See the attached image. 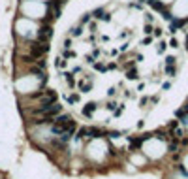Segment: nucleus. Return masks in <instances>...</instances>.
Returning a JSON list of instances; mask_svg holds the SVG:
<instances>
[{"mask_svg": "<svg viewBox=\"0 0 188 179\" xmlns=\"http://www.w3.org/2000/svg\"><path fill=\"white\" fill-rule=\"evenodd\" d=\"M45 53H47V43H45V42H34V43H30V55H28V57L32 59V60L42 59Z\"/></svg>", "mask_w": 188, "mask_h": 179, "instance_id": "obj_1", "label": "nucleus"}, {"mask_svg": "<svg viewBox=\"0 0 188 179\" xmlns=\"http://www.w3.org/2000/svg\"><path fill=\"white\" fill-rule=\"evenodd\" d=\"M104 132H102L100 128H94V126H83V128H79V138L81 140H90V138H98L102 136Z\"/></svg>", "mask_w": 188, "mask_h": 179, "instance_id": "obj_2", "label": "nucleus"}, {"mask_svg": "<svg viewBox=\"0 0 188 179\" xmlns=\"http://www.w3.org/2000/svg\"><path fill=\"white\" fill-rule=\"evenodd\" d=\"M92 85H94V81H92V78H89V75H81V78L77 79V83H75V87H77L81 93L92 91Z\"/></svg>", "mask_w": 188, "mask_h": 179, "instance_id": "obj_3", "label": "nucleus"}, {"mask_svg": "<svg viewBox=\"0 0 188 179\" xmlns=\"http://www.w3.org/2000/svg\"><path fill=\"white\" fill-rule=\"evenodd\" d=\"M42 102H40V106H49V104H55L57 102V93L55 91H51V89H43V93H42Z\"/></svg>", "mask_w": 188, "mask_h": 179, "instance_id": "obj_4", "label": "nucleus"}, {"mask_svg": "<svg viewBox=\"0 0 188 179\" xmlns=\"http://www.w3.org/2000/svg\"><path fill=\"white\" fill-rule=\"evenodd\" d=\"M53 36V28H51V25H45L38 30V42H45L47 43V40Z\"/></svg>", "mask_w": 188, "mask_h": 179, "instance_id": "obj_5", "label": "nucleus"}, {"mask_svg": "<svg viewBox=\"0 0 188 179\" xmlns=\"http://www.w3.org/2000/svg\"><path fill=\"white\" fill-rule=\"evenodd\" d=\"M47 13H49L51 19H57L58 17V13H60V2H58V0H51V2H49Z\"/></svg>", "mask_w": 188, "mask_h": 179, "instance_id": "obj_6", "label": "nucleus"}, {"mask_svg": "<svg viewBox=\"0 0 188 179\" xmlns=\"http://www.w3.org/2000/svg\"><path fill=\"white\" fill-rule=\"evenodd\" d=\"M90 15H94V17H98V19H102V21H109V13L107 12H105V9L104 8H100V9H94V12L92 13H90Z\"/></svg>", "mask_w": 188, "mask_h": 179, "instance_id": "obj_7", "label": "nucleus"}, {"mask_svg": "<svg viewBox=\"0 0 188 179\" xmlns=\"http://www.w3.org/2000/svg\"><path fill=\"white\" fill-rule=\"evenodd\" d=\"M62 78L66 79V83L72 87V89L75 87V83H77V79H75V75L72 74V72H64V74H62Z\"/></svg>", "mask_w": 188, "mask_h": 179, "instance_id": "obj_8", "label": "nucleus"}, {"mask_svg": "<svg viewBox=\"0 0 188 179\" xmlns=\"http://www.w3.org/2000/svg\"><path fill=\"white\" fill-rule=\"evenodd\" d=\"M81 111H83V115H85V117H90V115H92L94 111H96V104H94V102H89V104L85 106Z\"/></svg>", "mask_w": 188, "mask_h": 179, "instance_id": "obj_9", "label": "nucleus"}, {"mask_svg": "<svg viewBox=\"0 0 188 179\" xmlns=\"http://www.w3.org/2000/svg\"><path fill=\"white\" fill-rule=\"evenodd\" d=\"M66 100L70 102V104H79V100H81V96L77 93H72V94H66Z\"/></svg>", "mask_w": 188, "mask_h": 179, "instance_id": "obj_10", "label": "nucleus"}, {"mask_svg": "<svg viewBox=\"0 0 188 179\" xmlns=\"http://www.w3.org/2000/svg\"><path fill=\"white\" fill-rule=\"evenodd\" d=\"M34 66H36L38 70H45V66H47V62H45L43 59H38V62H34Z\"/></svg>", "mask_w": 188, "mask_h": 179, "instance_id": "obj_11", "label": "nucleus"}, {"mask_svg": "<svg viewBox=\"0 0 188 179\" xmlns=\"http://www.w3.org/2000/svg\"><path fill=\"white\" fill-rule=\"evenodd\" d=\"M70 34L72 36H81L83 34V27H73L72 30H70Z\"/></svg>", "mask_w": 188, "mask_h": 179, "instance_id": "obj_12", "label": "nucleus"}, {"mask_svg": "<svg viewBox=\"0 0 188 179\" xmlns=\"http://www.w3.org/2000/svg\"><path fill=\"white\" fill-rule=\"evenodd\" d=\"M94 68L98 70V72H105V70H107V68H105V64L100 62V60H96V62H94Z\"/></svg>", "mask_w": 188, "mask_h": 179, "instance_id": "obj_13", "label": "nucleus"}, {"mask_svg": "<svg viewBox=\"0 0 188 179\" xmlns=\"http://www.w3.org/2000/svg\"><path fill=\"white\" fill-rule=\"evenodd\" d=\"M66 64H68V60L62 59V57H60V59L57 60V68H58V70H60V68H66Z\"/></svg>", "mask_w": 188, "mask_h": 179, "instance_id": "obj_14", "label": "nucleus"}, {"mask_svg": "<svg viewBox=\"0 0 188 179\" xmlns=\"http://www.w3.org/2000/svg\"><path fill=\"white\" fill-rule=\"evenodd\" d=\"M72 57H75V53H73V51H68V49H64V53H62V59H72Z\"/></svg>", "mask_w": 188, "mask_h": 179, "instance_id": "obj_15", "label": "nucleus"}, {"mask_svg": "<svg viewBox=\"0 0 188 179\" xmlns=\"http://www.w3.org/2000/svg\"><path fill=\"white\" fill-rule=\"evenodd\" d=\"M128 79H138V70H135V68H132L128 72Z\"/></svg>", "mask_w": 188, "mask_h": 179, "instance_id": "obj_16", "label": "nucleus"}, {"mask_svg": "<svg viewBox=\"0 0 188 179\" xmlns=\"http://www.w3.org/2000/svg\"><path fill=\"white\" fill-rule=\"evenodd\" d=\"M177 149H179V143H177V141H169V151L175 153Z\"/></svg>", "mask_w": 188, "mask_h": 179, "instance_id": "obj_17", "label": "nucleus"}, {"mask_svg": "<svg viewBox=\"0 0 188 179\" xmlns=\"http://www.w3.org/2000/svg\"><path fill=\"white\" fill-rule=\"evenodd\" d=\"M166 66H175V57H166Z\"/></svg>", "mask_w": 188, "mask_h": 179, "instance_id": "obj_18", "label": "nucleus"}, {"mask_svg": "<svg viewBox=\"0 0 188 179\" xmlns=\"http://www.w3.org/2000/svg\"><path fill=\"white\" fill-rule=\"evenodd\" d=\"M166 74L167 75H175V66H166Z\"/></svg>", "mask_w": 188, "mask_h": 179, "instance_id": "obj_19", "label": "nucleus"}, {"mask_svg": "<svg viewBox=\"0 0 188 179\" xmlns=\"http://www.w3.org/2000/svg\"><path fill=\"white\" fill-rule=\"evenodd\" d=\"M62 47H64V49H70V47H72V40H70V38L64 40V45H62Z\"/></svg>", "mask_w": 188, "mask_h": 179, "instance_id": "obj_20", "label": "nucleus"}, {"mask_svg": "<svg viewBox=\"0 0 188 179\" xmlns=\"http://www.w3.org/2000/svg\"><path fill=\"white\" fill-rule=\"evenodd\" d=\"M107 109L115 111V109H117V104H115V102H107Z\"/></svg>", "mask_w": 188, "mask_h": 179, "instance_id": "obj_21", "label": "nucleus"}, {"mask_svg": "<svg viewBox=\"0 0 188 179\" xmlns=\"http://www.w3.org/2000/svg\"><path fill=\"white\" fill-rule=\"evenodd\" d=\"M156 49H158V53H164V51H166V43H158Z\"/></svg>", "mask_w": 188, "mask_h": 179, "instance_id": "obj_22", "label": "nucleus"}, {"mask_svg": "<svg viewBox=\"0 0 188 179\" xmlns=\"http://www.w3.org/2000/svg\"><path fill=\"white\" fill-rule=\"evenodd\" d=\"M152 32V27L151 25H145V34H151Z\"/></svg>", "mask_w": 188, "mask_h": 179, "instance_id": "obj_23", "label": "nucleus"}, {"mask_svg": "<svg viewBox=\"0 0 188 179\" xmlns=\"http://www.w3.org/2000/svg\"><path fill=\"white\" fill-rule=\"evenodd\" d=\"M90 32H96V23H90V27H89Z\"/></svg>", "mask_w": 188, "mask_h": 179, "instance_id": "obj_24", "label": "nucleus"}, {"mask_svg": "<svg viewBox=\"0 0 188 179\" xmlns=\"http://www.w3.org/2000/svg\"><path fill=\"white\" fill-rule=\"evenodd\" d=\"M169 45H171V47H177V40L173 38V40H171V42H169Z\"/></svg>", "mask_w": 188, "mask_h": 179, "instance_id": "obj_25", "label": "nucleus"}, {"mask_svg": "<svg viewBox=\"0 0 188 179\" xmlns=\"http://www.w3.org/2000/svg\"><path fill=\"white\" fill-rule=\"evenodd\" d=\"M186 49H188V38H186Z\"/></svg>", "mask_w": 188, "mask_h": 179, "instance_id": "obj_26", "label": "nucleus"}]
</instances>
